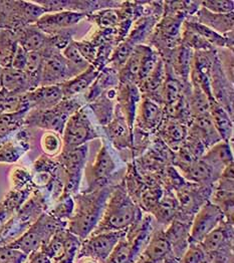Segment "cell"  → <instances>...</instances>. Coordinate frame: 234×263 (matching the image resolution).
Wrapping results in <instances>:
<instances>
[{"instance_id":"obj_1","label":"cell","mask_w":234,"mask_h":263,"mask_svg":"<svg viewBox=\"0 0 234 263\" xmlns=\"http://www.w3.org/2000/svg\"><path fill=\"white\" fill-rule=\"evenodd\" d=\"M137 208L122 189L115 190L106 201L98 228L102 232L121 231L137 218ZM98 234V233H97Z\"/></svg>"},{"instance_id":"obj_2","label":"cell","mask_w":234,"mask_h":263,"mask_svg":"<svg viewBox=\"0 0 234 263\" xmlns=\"http://www.w3.org/2000/svg\"><path fill=\"white\" fill-rule=\"evenodd\" d=\"M107 192L101 190L80 199L77 215L71 223V229L75 233L85 237L95 229L105 210L109 197Z\"/></svg>"},{"instance_id":"obj_3","label":"cell","mask_w":234,"mask_h":263,"mask_svg":"<svg viewBox=\"0 0 234 263\" xmlns=\"http://www.w3.org/2000/svg\"><path fill=\"white\" fill-rule=\"evenodd\" d=\"M0 28L16 31L34 24L45 11L34 1H2Z\"/></svg>"},{"instance_id":"obj_4","label":"cell","mask_w":234,"mask_h":263,"mask_svg":"<svg viewBox=\"0 0 234 263\" xmlns=\"http://www.w3.org/2000/svg\"><path fill=\"white\" fill-rule=\"evenodd\" d=\"M81 108L82 106L76 100L64 99L59 105L49 110H32L27 112L25 122L29 126L57 132L63 135L68 118Z\"/></svg>"},{"instance_id":"obj_5","label":"cell","mask_w":234,"mask_h":263,"mask_svg":"<svg viewBox=\"0 0 234 263\" xmlns=\"http://www.w3.org/2000/svg\"><path fill=\"white\" fill-rule=\"evenodd\" d=\"M42 52L44 59L41 73V86L62 85L83 72L68 63L61 53V50L48 48Z\"/></svg>"},{"instance_id":"obj_6","label":"cell","mask_w":234,"mask_h":263,"mask_svg":"<svg viewBox=\"0 0 234 263\" xmlns=\"http://www.w3.org/2000/svg\"><path fill=\"white\" fill-rule=\"evenodd\" d=\"M64 151H69L85 145L88 141L99 138L86 110L82 107L67 120L64 133Z\"/></svg>"},{"instance_id":"obj_7","label":"cell","mask_w":234,"mask_h":263,"mask_svg":"<svg viewBox=\"0 0 234 263\" xmlns=\"http://www.w3.org/2000/svg\"><path fill=\"white\" fill-rule=\"evenodd\" d=\"M209 81L213 99L233 119V84L224 74L217 54L213 61Z\"/></svg>"},{"instance_id":"obj_8","label":"cell","mask_w":234,"mask_h":263,"mask_svg":"<svg viewBox=\"0 0 234 263\" xmlns=\"http://www.w3.org/2000/svg\"><path fill=\"white\" fill-rule=\"evenodd\" d=\"M224 217V213L217 205L213 203H207L203 205L195 216L192 224L190 230L192 241H202L207 234L221 225Z\"/></svg>"},{"instance_id":"obj_9","label":"cell","mask_w":234,"mask_h":263,"mask_svg":"<svg viewBox=\"0 0 234 263\" xmlns=\"http://www.w3.org/2000/svg\"><path fill=\"white\" fill-rule=\"evenodd\" d=\"M125 233L121 231H109L102 232L92 236L85 242L83 253L88 258L96 260H106L116 245L123 239Z\"/></svg>"},{"instance_id":"obj_10","label":"cell","mask_w":234,"mask_h":263,"mask_svg":"<svg viewBox=\"0 0 234 263\" xmlns=\"http://www.w3.org/2000/svg\"><path fill=\"white\" fill-rule=\"evenodd\" d=\"M87 15L82 12L76 11H61L55 13H45L35 22V26L47 35H55L64 29L69 28L74 25L85 20Z\"/></svg>"},{"instance_id":"obj_11","label":"cell","mask_w":234,"mask_h":263,"mask_svg":"<svg viewBox=\"0 0 234 263\" xmlns=\"http://www.w3.org/2000/svg\"><path fill=\"white\" fill-rule=\"evenodd\" d=\"M141 97L140 89L137 85L131 83H120V86L117 89L116 107L122 112L132 130Z\"/></svg>"},{"instance_id":"obj_12","label":"cell","mask_w":234,"mask_h":263,"mask_svg":"<svg viewBox=\"0 0 234 263\" xmlns=\"http://www.w3.org/2000/svg\"><path fill=\"white\" fill-rule=\"evenodd\" d=\"M24 98L29 109L45 110L59 105L64 100V95L60 85L41 86L25 92Z\"/></svg>"},{"instance_id":"obj_13","label":"cell","mask_w":234,"mask_h":263,"mask_svg":"<svg viewBox=\"0 0 234 263\" xmlns=\"http://www.w3.org/2000/svg\"><path fill=\"white\" fill-rule=\"evenodd\" d=\"M163 119V106L147 97L142 96L135 117V121H137L139 128L144 131H153L159 128Z\"/></svg>"},{"instance_id":"obj_14","label":"cell","mask_w":234,"mask_h":263,"mask_svg":"<svg viewBox=\"0 0 234 263\" xmlns=\"http://www.w3.org/2000/svg\"><path fill=\"white\" fill-rule=\"evenodd\" d=\"M14 33L19 44L27 52L44 51L45 49L53 48L51 44V35L43 33L35 24L27 25L14 31Z\"/></svg>"},{"instance_id":"obj_15","label":"cell","mask_w":234,"mask_h":263,"mask_svg":"<svg viewBox=\"0 0 234 263\" xmlns=\"http://www.w3.org/2000/svg\"><path fill=\"white\" fill-rule=\"evenodd\" d=\"M116 164L111 157V154L109 153V150L106 148V144H102V148L97 154V157L94 161V163L88 167V170L86 171V178L88 181V184L92 188L97 186L99 183H102L112 175V173L115 171Z\"/></svg>"},{"instance_id":"obj_16","label":"cell","mask_w":234,"mask_h":263,"mask_svg":"<svg viewBox=\"0 0 234 263\" xmlns=\"http://www.w3.org/2000/svg\"><path fill=\"white\" fill-rule=\"evenodd\" d=\"M0 87L7 92L15 95H23L35 89L24 71L12 67L3 68L0 71Z\"/></svg>"},{"instance_id":"obj_17","label":"cell","mask_w":234,"mask_h":263,"mask_svg":"<svg viewBox=\"0 0 234 263\" xmlns=\"http://www.w3.org/2000/svg\"><path fill=\"white\" fill-rule=\"evenodd\" d=\"M193 17L196 22L212 29L213 31L222 36L233 31V12L227 14H216L200 6Z\"/></svg>"},{"instance_id":"obj_18","label":"cell","mask_w":234,"mask_h":263,"mask_svg":"<svg viewBox=\"0 0 234 263\" xmlns=\"http://www.w3.org/2000/svg\"><path fill=\"white\" fill-rule=\"evenodd\" d=\"M106 135L117 148H126L132 142V129L120 110L116 107L113 120L105 126Z\"/></svg>"},{"instance_id":"obj_19","label":"cell","mask_w":234,"mask_h":263,"mask_svg":"<svg viewBox=\"0 0 234 263\" xmlns=\"http://www.w3.org/2000/svg\"><path fill=\"white\" fill-rule=\"evenodd\" d=\"M100 74V69L91 65L83 72L60 85L63 90L64 99H73V97L85 91L96 82Z\"/></svg>"},{"instance_id":"obj_20","label":"cell","mask_w":234,"mask_h":263,"mask_svg":"<svg viewBox=\"0 0 234 263\" xmlns=\"http://www.w3.org/2000/svg\"><path fill=\"white\" fill-rule=\"evenodd\" d=\"M188 132L195 135L205 147H212L222 141L213 125L210 115L193 119Z\"/></svg>"},{"instance_id":"obj_21","label":"cell","mask_w":234,"mask_h":263,"mask_svg":"<svg viewBox=\"0 0 234 263\" xmlns=\"http://www.w3.org/2000/svg\"><path fill=\"white\" fill-rule=\"evenodd\" d=\"M210 117L221 140L229 143L233 136V119L214 99L210 100Z\"/></svg>"},{"instance_id":"obj_22","label":"cell","mask_w":234,"mask_h":263,"mask_svg":"<svg viewBox=\"0 0 234 263\" xmlns=\"http://www.w3.org/2000/svg\"><path fill=\"white\" fill-rule=\"evenodd\" d=\"M159 128L161 137L171 147L181 145L188 135V127L186 124L173 118L163 119Z\"/></svg>"},{"instance_id":"obj_23","label":"cell","mask_w":234,"mask_h":263,"mask_svg":"<svg viewBox=\"0 0 234 263\" xmlns=\"http://www.w3.org/2000/svg\"><path fill=\"white\" fill-rule=\"evenodd\" d=\"M209 165L216 170L223 171L226 167L232 164V150L227 142H219L211 147V149L202 157Z\"/></svg>"},{"instance_id":"obj_24","label":"cell","mask_w":234,"mask_h":263,"mask_svg":"<svg viewBox=\"0 0 234 263\" xmlns=\"http://www.w3.org/2000/svg\"><path fill=\"white\" fill-rule=\"evenodd\" d=\"M171 244L164 232H157L150 240L144 252V258L148 261L158 262L169 252Z\"/></svg>"},{"instance_id":"obj_25","label":"cell","mask_w":234,"mask_h":263,"mask_svg":"<svg viewBox=\"0 0 234 263\" xmlns=\"http://www.w3.org/2000/svg\"><path fill=\"white\" fill-rule=\"evenodd\" d=\"M17 45L19 43L14 31L0 30V65L4 68L11 66Z\"/></svg>"},{"instance_id":"obj_26","label":"cell","mask_w":234,"mask_h":263,"mask_svg":"<svg viewBox=\"0 0 234 263\" xmlns=\"http://www.w3.org/2000/svg\"><path fill=\"white\" fill-rule=\"evenodd\" d=\"M215 169L202 158L188 164L187 177L195 182H205L212 179Z\"/></svg>"},{"instance_id":"obj_27","label":"cell","mask_w":234,"mask_h":263,"mask_svg":"<svg viewBox=\"0 0 234 263\" xmlns=\"http://www.w3.org/2000/svg\"><path fill=\"white\" fill-rule=\"evenodd\" d=\"M98 101L99 102L94 103L91 107L95 110L99 122L106 126L113 120V102L112 99L107 97V92H106V95L100 96Z\"/></svg>"},{"instance_id":"obj_28","label":"cell","mask_w":234,"mask_h":263,"mask_svg":"<svg viewBox=\"0 0 234 263\" xmlns=\"http://www.w3.org/2000/svg\"><path fill=\"white\" fill-rule=\"evenodd\" d=\"M227 236L228 233L226 228L220 225L203 238V240L201 241L202 246L206 251L212 252L222 247V245L226 241Z\"/></svg>"},{"instance_id":"obj_29","label":"cell","mask_w":234,"mask_h":263,"mask_svg":"<svg viewBox=\"0 0 234 263\" xmlns=\"http://www.w3.org/2000/svg\"><path fill=\"white\" fill-rule=\"evenodd\" d=\"M62 54L68 63H70L73 66H76L77 68H79L81 71H84L88 66H91V64H88L85 61V58L83 57V54L79 50V48L76 44V42L73 41V40L63 49Z\"/></svg>"},{"instance_id":"obj_30","label":"cell","mask_w":234,"mask_h":263,"mask_svg":"<svg viewBox=\"0 0 234 263\" xmlns=\"http://www.w3.org/2000/svg\"><path fill=\"white\" fill-rule=\"evenodd\" d=\"M28 110H20L11 114H4L0 116V135H6L9 132L15 130L24 120Z\"/></svg>"},{"instance_id":"obj_31","label":"cell","mask_w":234,"mask_h":263,"mask_svg":"<svg viewBox=\"0 0 234 263\" xmlns=\"http://www.w3.org/2000/svg\"><path fill=\"white\" fill-rule=\"evenodd\" d=\"M131 255L132 246L121 239L107 257V263H130Z\"/></svg>"},{"instance_id":"obj_32","label":"cell","mask_w":234,"mask_h":263,"mask_svg":"<svg viewBox=\"0 0 234 263\" xmlns=\"http://www.w3.org/2000/svg\"><path fill=\"white\" fill-rule=\"evenodd\" d=\"M201 7L216 14H227L233 12L234 2L232 0H209L200 2Z\"/></svg>"},{"instance_id":"obj_33","label":"cell","mask_w":234,"mask_h":263,"mask_svg":"<svg viewBox=\"0 0 234 263\" xmlns=\"http://www.w3.org/2000/svg\"><path fill=\"white\" fill-rule=\"evenodd\" d=\"M175 210H176L175 200L170 196L165 197L157 207V215H158L157 217L162 221L169 220L174 215Z\"/></svg>"},{"instance_id":"obj_34","label":"cell","mask_w":234,"mask_h":263,"mask_svg":"<svg viewBox=\"0 0 234 263\" xmlns=\"http://www.w3.org/2000/svg\"><path fill=\"white\" fill-rule=\"evenodd\" d=\"M61 139L58 137L57 134L48 132L44 135L43 138V148L45 153L55 155L61 150Z\"/></svg>"},{"instance_id":"obj_35","label":"cell","mask_w":234,"mask_h":263,"mask_svg":"<svg viewBox=\"0 0 234 263\" xmlns=\"http://www.w3.org/2000/svg\"><path fill=\"white\" fill-rule=\"evenodd\" d=\"M40 243H41V235L39 232H35V231L28 232L20 241L22 249H24L25 251H30L38 248Z\"/></svg>"},{"instance_id":"obj_36","label":"cell","mask_w":234,"mask_h":263,"mask_svg":"<svg viewBox=\"0 0 234 263\" xmlns=\"http://www.w3.org/2000/svg\"><path fill=\"white\" fill-rule=\"evenodd\" d=\"M26 57H27V51H25L19 44L16 47V50H15L14 57L12 59V63H11L10 67L23 71V69L25 67V64H26Z\"/></svg>"},{"instance_id":"obj_37","label":"cell","mask_w":234,"mask_h":263,"mask_svg":"<svg viewBox=\"0 0 234 263\" xmlns=\"http://www.w3.org/2000/svg\"><path fill=\"white\" fill-rule=\"evenodd\" d=\"M22 257V253L17 250L5 249L0 251V263H19Z\"/></svg>"},{"instance_id":"obj_38","label":"cell","mask_w":234,"mask_h":263,"mask_svg":"<svg viewBox=\"0 0 234 263\" xmlns=\"http://www.w3.org/2000/svg\"><path fill=\"white\" fill-rule=\"evenodd\" d=\"M202 257H203V253L199 248L191 247L187 251L183 263H200L202 260Z\"/></svg>"},{"instance_id":"obj_39","label":"cell","mask_w":234,"mask_h":263,"mask_svg":"<svg viewBox=\"0 0 234 263\" xmlns=\"http://www.w3.org/2000/svg\"><path fill=\"white\" fill-rule=\"evenodd\" d=\"M32 263H50L49 262V260H48V258L47 257H45L44 255H38L34 259H33V261Z\"/></svg>"},{"instance_id":"obj_40","label":"cell","mask_w":234,"mask_h":263,"mask_svg":"<svg viewBox=\"0 0 234 263\" xmlns=\"http://www.w3.org/2000/svg\"><path fill=\"white\" fill-rule=\"evenodd\" d=\"M84 263H99L96 259H93V258H88V259H86L85 262Z\"/></svg>"},{"instance_id":"obj_41","label":"cell","mask_w":234,"mask_h":263,"mask_svg":"<svg viewBox=\"0 0 234 263\" xmlns=\"http://www.w3.org/2000/svg\"><path fill=\"white\" fill-rule=\"evenodd\" d=\"M141 263H156V262H152V261H148V260H146V259H145V260H144V261H143V262H141Z\"/></svg>"}]
</instances>
